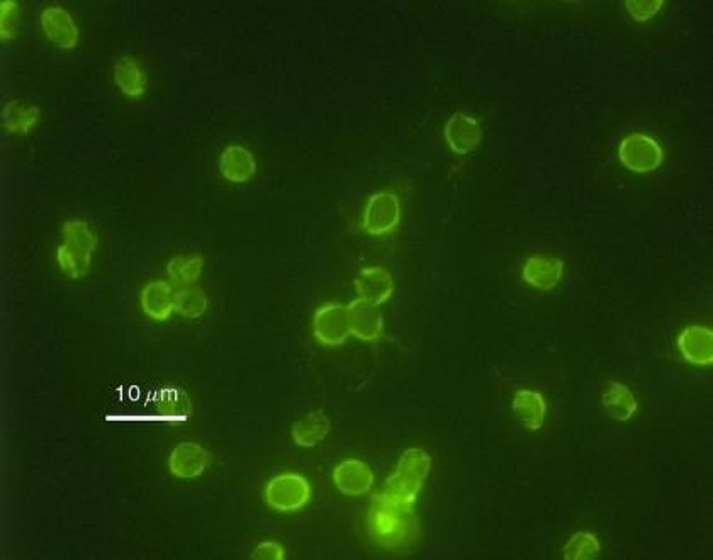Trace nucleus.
Masks as SVG:
<instances>
[{
    "mask_svg": "<svg viewBox=\"0 0 713 560\" xmlns=\"http://www.w3.org/2000/svg\"><path fill=\"white\" fill-rule=\"evenodd\" d=\"M158 413L170 421H186L192 415V403L180 387H163L157 399Z\"/></svg>",
    "mask_w": 713,
    "mask_h": 560,
    "instance_id": "nucleus-24",
    "label": "nucleus"
},
{
    "mask_svg": "<svg viewBox=\"0 0 713 560\" xmlns=\"http://www.w3.org/2000/svg\"><path fill=\"white\" fill-rule=\"evenodd\" d=\"M204 269V258L199 253H184L170 258L167 264V275L174 286H196Z\"/></svg>",
    "mask_w": 713,
    "mask_h": 560,
    "instance_id": "nucleus-23",
    "label": "nucleus"
},
{
    "mask_svg": "<svg viewBox=\"0 0 713 560\" xmlns=\"http://www.w3.org/2000/svg\"><path fill=\"white\" fill-rule=\"evenodd\" d=\"M208 308L209 299L201 287H180L175 291L174 311L182 318L197 320L206 314Z\"/></svg>",
    "mask_w": 713,
    "mask_h": 560,
    "instance_id": "nucleus-25",
    "label": "nucleus"
},
{
    "mask_svg": "<svg viewBox=\"0 0 713 560\" xmlns=\"http://www.w3.org/2000/svg\"><path fill=\"white\" fill-rule=\"evenodd\" d=\"M41 109L34 104L9 101L2 109V128L12 136H26L40 123Z\"/></svg>",
    "mask_w": 713,
    "mask_h": 560,
    "instance_id": "nucleus-21",
    "label": "nucleus"
},
{
    "mask_svg": "<svg viewBox=\"0 0 713 560\" xmlns=\"http://www.w3.org/2000/svg\"><path fill=\"white\" fill-rule=\"evenodd\" d=\"M564 262L559 257L534 255L523 264L522 279L537 291H554L564 277Z\"/></svg>",
    "mask_w": 713,
    "mask_h": 560,
    "instance_id": "nucleus-14",
    "label": "nucleus"
},
{
    "mask_svg": "<svg viewBox=\"0 0 713 560\" xmlns=\"http://www.w3.org/2000/svg\"><path fill=\"white\" fill-rule=\"evenodd\" d=\"M401 214V202L394 192H376L365 202L362 228L367 235H389L401 223Z\"/></svg>",
    "mask_w": 713,
    "mask_h": 560,
    "instance_id": "nucleus-6",
    "label": "nucleus"
},
{
    "mask_svg": "<svg viewBox=\"0 0 713 560\" xmlns=\"http://www.w3.org/2000/svg\"><path fill=\"white\" fill-rule=\"evenodd\" d=\"M601 406L605 408L612 420L620 421V423L632 420L639 409L634 392L630 391V387L625 386L622 382L608 384L607 391L601 394Z\"/></svg>",
    "mask_w": 713,
    "mask_h": 560,
    "instance_id": "nucleus-22",
    "label": "nucleus"
},
{
    "mask_svg": "<svg viewBox=\"0 0 713 560\" xmlns=\"http://www.w3.org/2000/svg\"><path fill=\"white\" fill-rule=\"evenodd\" d=\"M311 493V482L303 474L282 472L267 482L264 498L269 508L282 515H289L303 510L311 499Z\"/></svg>",
    "mask_w": 713,
    "mask_h": 560,
    "instance_id": "nucleus-4",
    "label": "nucleus"
},
{
    "mask_svg": "<svg viewBox=\"0 0 713 560\" xmlns=\"http://www.w3.org/2000/svg\"><path fill=\"white\" fill-rule=\"evenodd\" d=\"M371 465L360 459H345L333 469V482L340 493L350 498H359L371 493L374 486Z\"/></svg>",
    "mask_w": 713,
    "mask_h": 560,
    "instance_id": "nucleus-11",
    "label": "nucleus"
},
{
    "mask_svg": "<svg viewBox=\"0 0 713 560\" xmlns=\"http://www.w3.org/2000/svg\"><path fill=\"white\" fill-rule=\"evenodd\" d=\"M213 455L197 442H182L169 455V471L177 479H197L208 471Z\"/></svg>",
    "mask_w": 713,
    "mask_h": 560,
    "instance_id": "nucleus-10",
    "label": "nucleus"
},
{
    "mask_svg": "<svg viewBox=\"0 0 713 560\" xmlns=\"http://www.w3.org/2000/svg\"><path fill=\"white\" fill-rule=\"evenodd\" d=\"M394 287L396 286H394L393 275L389 274V270L379 267V265L365 267L355 275L354 289L357 292V299H362L365 303H371L374 306L388 303L389 299L393 297Z\"/></svg>",
    "mask_w": 713,
    "mask_h": 560,
    "instance_id": "nucleus-12",
    "label": "nucleus"
},
{
    "mask_svg": "<svg viewBox=\"0 0 713 560\" xmlns=\"http://www.w3.org/2000/svg\"><path fill=\"white\" fill-rule=\"evenodd\" d=\"M62 238L57 248L58 267L70 279H84L99 245L96 233L84 219H68L62 226Z\"/></svg>",
    "mask_w": 713,
    "mask_h": 560,
    "instance_id": "nucleus-3",
    "label": "nucleus"
},
{
    "mask_svg": "<svg viewBox=\"0 0 713 560\" xmlns=\"http://www.w3.org/2000/svg\"><path fill=\"white\" fill-rule=\"evenodd\" d=\"M369 530L377 544L386 549H403L420 537L418 518L413 508L389 503L379 496L372 501Z\"/></svg>",
    "mask_w": 713,
    "mask_h": 560,
    "instance_id": "nucleus-1",
    "label": "nucleus"
},
{
    "mask_svg": "<svg viewBox=\"0 0 713 560\" xmlns=\"http://www.w3.org/2000/svg\"><path fill=\"white\" fill-rule=\"evenodd\" d=\"M618 160L629 172L639 175L652 174L663 165V146L652 136L632 133L620 141Z\"/></svg>",
    "mask_w": 713,
    "mask_h": 560,
    "instance_id": "nucleus-5",
    "label": "nucleus"
},
{
    "mask_svg": "<svg viewBox=\"0 0 713 560\" xmlns=\"http://www.w3.org/2000/svg\"><path fill=\"white\" fill-rule=\"evenodd\" d=\"M601 554V542L595 533L578 532L568 538L562 549L566 560H593Z\"/></svg>",
    "mask_w": 713,
    "mask_h": 560,
    "instance_id": "nucleus-26",
    "label": "nucleus"
},
{
    "mask_svg": "<svg viewBox=\"0 0 713 560\" xmlns=\"http://www.w3.org/2000/svg\"><path fill=\"white\" fill-rule=\"evenodd\" d=\"M350 333L362 342H376L384 333V314L379 306L355 299L347 306Z\"/></svg>",
    "mask_w": 713,
    "mask_h": 560,
    "instance_id": "nucleus-15",
    "label": "nucleus"
},
{
    "mask_svg": "<svg viewBox=\"0 0 713 560\" xmlns=\"http://www.w3.org/2000/svg\"><path fill=\"white\" fill-rule=\"evenodd\" d=\"M311 330L316 342L323 347H342L352 336L347 306L338 303L321 304L313 314Z\"/></svg>",
    "mask_w": 713,
    "mask_h": 560,
    "instance_id": "nucleus-7",
    "label": "nucleus"
},
{
    "mask_svg": "<svg viewBox=\"0 0 713 560\" xmlns=\"http://www.w3.org/2000/svg\"><path fill=\"white\" fill-rule=\"evenodd\" d=\"M19 33V4L6 0L0 4V36L2 40H14Z\"/></svg>",
    "mask_w": 713,
    "mask_h": 560,
    "instance_id": "nucleus-27",
    "label": "nucleus"
},
{
    "mask_svg": "<svg viewBox=\"0 0 713 560\" xmlns=\"http://www.w3.org/2000/svg\"><path fill=\"white\" fill-rule=\"evenodd\" d=\"M663 0H629L625 2L627 14L635 23H647L663 9Z\"/></svg>",
    "mask_w": 713,
    "mask_h": 560,
    "instance_id": "nucleus-28",
    "label": "nucleus"
},
{
    "mask_svg": "<svg viewBox=\"0 0 713 560\" xmlns=\"http://www.w3.org/2000/svg\"><path fill=\"white\" fill-rule=\"evenodd\" d=\"M332 432V421L323 411H309L291 426V437L298 447L313 448L320 445Z\"/></svg>",
    "mask_w": 713,
    "mask_h": 560,
    "instance_id": "nucleus-19",
    "label": "nucleus"
},
{
    "mask_svg": "<svg viewBox=\"0 0 713 560\" xmlns=\"http://www.w3.org/2000/svg\"><path fill=\"white\" fill-rule=\"evenodd\" d=\"M114 84L118 85L121 94L130 99H140L146 92V73L141 63L133 56H123L113 67Z\"/></svg>",
    "mask_w": 713,
    "mask_h": 560,
    "instance_id": "nucleus-20",
    "label": "nucleus"
},
{
    "mask_svg": "<svg viewBox=\"0 0 713 560\" xmlns=\"http://www.w3.org/2000/svg\"><path fill=\"white\" fill-rule=\"evenodd\" d=\"M250 559L253 560H284L286 559V550L276 540H265L262 544L257 545L253 549Z\"/></svg>",
    "mask_w": 713,
    "mask_h": 560,
    "instance_id": "nucleus-29",
    "label": "nucleus"
},
{
    "mask_svg": "<svg viewBox=\"0 0 713 560\" xmlns=\"http://www.w3.org/2000/svg\"><path fill=\"white\" fill-rule=\"evenodd\" d=\"M41 29L51 45L62 50H75L79 46L80 31L72 14L60 6L46 7L41 12Z\"/></svg>",
    "mask_w": 713,
    "mask_h": 560,
    "instance_id": "nucleus-9",
    "label": "nucleus"
},
{
    "mask_svg": "<svg viewBox=\"0 0 713 560\" xmlns=\"http://www.w3.org/2000/svg\"><path fill=\"white\" fill-rule=\"evenodd\" d=\"M513 415L518 423L530 433H537L542 430L545 418L549 413V406L545 401L544 394L534 389H520L515 392L511 401Z\"/></svg>",
    "mask_w": 713,
    "mask_h": 560,
    "instance_id": "nucleus-16",
    "label": "nucleus"
},
{
    "mask_svg": "<svg viewBox=\"0 0 713 560\" xmlns=\"http://www.w3.org/2000/svg\"><path fill=\"white\" fill-rule=\"evenodd\" d=\"M678 350L690 365L708 367L713 364V331L702 325L686 326L678 336Z\"/></svg>",
    "mask_w": 713,
    "mask_h": 560,
    "instance_id": "nucleus-13",
    "label": "nucleus"
},
{
    "mask_svg": "<svg viewBox=\"0 0 713 560\" xmlns=\"http://www.w3.org/2000/svg\"><path fill=\"white\" fill-rule=\"evenodd\" d=\"M444 140L450 152L466 157L483 143V128L471 114L455 112L445 123Z\"/></svg>",
    "mask_w": 713,
    "mask_h": 560,
    "instance_id": "nucleus-8",
    "label": "nucleus"
},
{
    "mask_svg": "<svg viewBox=\"0 0 713 560\" xmlns=\"http://www.w3.org/2000/svg\"><path fill=\"white\" fill-rule=\"evenodd\" d=\"M174 296V287L167 280H153L141 291V309L150 320L163 323L170 320L172 313H175Z\"/></svg>",
    "mask_w": 713,
    "mask_h": 560,
    "instance_id": "nucleus-18",
    "label": "nucleus"
},
{
    "mask_svg": "<svg viewBox=\"0 0 713 560\" xmlns=\"http://www.w3.org/2000/svg\"><path fill=\"white\" fill-rule=\"evenodd\" d=\"M219 172L231 184H247L257 174V158L242 145H228L219 157Z\"/></svg>",
    "mask_w": 713,
    "mask_h": 560,
    "instance_id": "nucleus-17",
    "label": "nucleus"
},
{
    "mask_svg": "<svg viewBox=\"0 0 713 560\" xmlns=\"http://www.w3.org/2000/svg\"><path fill=\"white\" fill-rule=\"evenodd\" d=\"M432 472V457L422 448H408L401 457L379 498L389 503L413 506Z\"/></svg>",
    "mask_w": 713,
    "mask_h": 560,
    "instance_id": "nucleus-2",
    "label": "nucleus"
}]
</instances>
